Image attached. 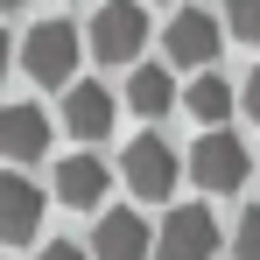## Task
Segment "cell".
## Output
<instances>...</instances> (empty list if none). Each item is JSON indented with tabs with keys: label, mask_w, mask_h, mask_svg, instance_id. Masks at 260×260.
<instances>
[{
	"label": "cell",
	"mask_w": 260,
	"mask_h": 260,
	"mask_svg": "<svg viewBox=\"0 0 260 260\" xmlns=\"http://www.w3.org/2000/svg\"><path fill=\"white\" fill-rule=\"evenodd\" d=\"M78 56H85L78 21H36L28 43H21V71L36 85H78Z\"/></svg>",
	"instance_id": "cell-1"
},
{
	"label": "cell",
	"mask_w": 260,
	"mask_h": 260,
	"mask_svg": "<svg viewBox=\"0 0 260 260\" xmlns=\"http://www.w3.org/2000/svg\"><path fill=\"white\" fill-rule=\"evenodd\" d=\"M120 176H127L134 197H148V204H169L176 176H183V162H176V148L162 141V134H134L127 155H120Z\"/></svg>",
	"instance_id": "cell-2"
},
{
	"label": "cell",
	"mask_w": 260,
	"mask_h": 260,
	"mask_svg": "<svg viewBox=\"0 0 260 260\" xmlns=\"http://www.w3.org/2000/svg\"><path fill=\"white\" fill-rule=\"evenodd\" d=\"M91 56L99 63H134L141 43H148V14H141V0H106L99 14H91Z\"/></svg>",
	"instance_id": "cell-3"
},
{
	"label": "cell",
	"mask_w": 260,
	"mask_h": 260,
	"mask_svg": "<svg viewBox=\"0 0 260 260\" xmlns=\"http://www.w3.org/2000/svg\"><path fill=\"white\" fill-rule=\"evenodd\" d=\"M218 253V218L204 204H176L155 225V260H211Z\"/></svg>",
	"instance_id": "cell-4"
},
{
	"label": "cell",
	"mask_w": 260,
	"mask_h": 260,
	"mask_svg": "<svg viewBox=\"0 0 260 260\" xmlns=\"http://www.w3.org/2000/svg\"><path fill=\"white\" fill-rule=\"evenodd\" d=\"M246 169H253V155H246V141L239 134H204L197 141V155H190V176H197V190H239L246 183Z\"/></svg>",
	"instance_id": "cell-5"
},
{
	"label": "cell",
	"mask_w": 260,
	"mask_h": 260,
	"mask_svg": "<svg viewBox=\"0 0 260 260\" xmlns=\"http://www.w3.org/2000/svg\"><path fill=\"white\" fill-rule=\"evenodd\" d=\"M169 63H183V71H204L218 56V14H204V7H183V14H169Z\"/></svg>",
	"instance_id": "cell-6"
},
{
	"label": "cell",
	"mask_w": 260,
	"mask_h": 260,
	"mask_svg": "<svg viewBox=\"0 0 260 260\" xmlns=\"http://www.w3.org/2000/svg\"><path fill=\"white\" fill-rule=\"evenodd\" d=\"M91 253H99V260H148V253H155V232H148L141 211H99Z\"/></svg>",
	"instance_id": "cell-7"
},
{
	"label": "cell",
	"mask_w": 260,
	"mask_h": 260,
	"mask_svg": "<svg viewBox=\"0 0 260 260\" xmlns=\"http://www.w3.org/2000/svg\"><path fill=\"white\" fill-rule=\"evenodd\" d=\"M43 225V190L28 176H0V239L7 246H28Z\"/></svg>",
	"instance_id": "cell-8"
},
{
	"label": "cell",
	"mask_w": 260,
	"mask_h": 260,
	"mask_svg": "<svg viewBox=\"0 0 260 260\" xmlns=\"http://www.w3.org/2000/svg\"><path fill=\"white\" fill-rule=\"evenodd\" d=\"M0 148H7L14 162L49 155V113H43V106H28V99H14V106L0 113Z\"/></svg>",
	"instance_id": "cell-9"
},
{
	"label": "cell",
	"mask_w": 260,
	"mask_h": 260,
	"mask_svg": "<svg viewBox=\"0 0 260 260\" xmlns=\"http://www.w3.org/2000/svg\"><path fill=\"white\" fill-rule=\"evenodd\" d=\"M106 190H113V169H106L99 155H63V162H56V197H63L71 211H91Z\"/></svg>",
	"instance_id": "cell-10"
},
{
	"label": "cell",
	"mask_w": 260,
	"mask_h": 260,
	"mask_svg": "<svg viewBox=\"0 0 260 260\" xmlns=\"http://www.w3.org/2000/svg\"><path fill=\"white\" fill-rule=\"evenodd\" d=\"M63 127L78 134V141H99V134H113V91L78 78V85L63 91Z\"/></svg>",
	"instance_id": "cell-11"
},
{
	"label": "cell",
	"mask_w": 260,
	"mask_h": 260,
	"mask_svg": "<svg viewBox=\"0 0 260 260\" xmlns=\"http://www.w3.org/2000/svg\"><path fill=\"white\" fill-rule=\"evenodd\" d=\"M127 106H134V113H141V120H162V113H169V106H176V85H169V63H141V71H134V78H127Z\"/></svg>",
	"instance_id": "cell-12"
},
{
	"label": "cell",
	"mask_w": 260,
	"mask_h": 260,
	"mask_svg": "<svg viewBox=\"0 0 260 260\" xmlns=\"http://www.w3.org/2000/svg\"><path fill=\"white\" fill-rule=\"evenodd\" d=\"M183 106H190V113H197V120L218 134V127H225V113H232V85H225V78H197Z\"/></svg>",
	"instance_id": "cell-13"
},
{
	"label": "cell",
	"mask_w": 260,
	"mask_h": 260,
	"mask_svg": "<svg viewBox=\"0 0 260 260\" xmlns=\"http://www.w3.org/2000/svg\"><path fill=\"white\" fill-rule=\"evenodd\" d=\"M225 21H232V36H239V43L260 49V0H225Z\"/></svg>",
	"instance_id": "cell-14"
},
{
	"label": "cell",
	"mask_w": 260,
	"mask_h": 260,
	"mask_svg": "<svg viewBox=\"0 0 260 260\" xmlns=\"http://www.w3.org/2000/svg\"><path fill=\"white\" fill-rule=\"evenodd\" d=\"M232 253H239V260H260V204H246V211H239V232H232Z\"/></svg>",
	"instance_id": "cell-15"
},
{
	"label": "cell",
	"mask_w": 260,
	"mask_h": 260,
	"mask_svg": "<svg viewBox=\"0 0 260 260\" xmlns=\"http://www.w3.org/2000/svg\"><path fill=\"white\" fill-rule=\"evenodd\" d=\"M239 106H246V113L260 120V71H246V91H239Z\"/></svg>",
	"instance_id": "cell-16"
},
{
	"label": "cell",
	"mask_w": 260,
	"mask_h": 260,
	"mask_svg": "<svg viewBox=\"0 0 260 260\" xmlns=\"http://www.w3.org/2000/svg\"><path fill=\"white\" fill-rule=\"evenodd\" d=\"M36 260H85V246H71V239H56V246H43Z\"/></svg>",
	"instance_id": "cell-17"
},
{
	"label": "cell",
	"mask_w": 260,
	"mask_h": 260,
	"mask_svg": "<svg viewBox=\"0 0 260 260\" xmlns=\"http://www.w3.org/2000/svg\"><path fill=\"white\" fill-rule=\"evenodd\" d=\"M0 7H7V14H21V7H28V0H0Z\"/></svg>",
	"instance_id": "cell-18"
}]
</instances>
